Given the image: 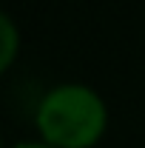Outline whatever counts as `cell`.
<instances>
[{
	"label": "cell",
	"instance_id": "cell-1",
	"mask_svg": "<svg viewBox=\"0 0 145 148\" xmlns=\"http://www.w3.org/2000/svg\"><path fill=\"white\" fill-rule=\"evenodd\" d=\"M34 125L54 148H94L108 128V106L83 83H63L37 103Z\"/></svg>",
	"mask_w": 145,
	"mask_h": 148
},
{
	"label": "cell",
	"instance_id": "cell-2",
	"mask_svg": "<svg viewBox=\"0 0 145 148\" xmlns=\"http://www.w3.org/2000/svg\"><path fill=\"white\" fill-rule=\"evenodd\" d=\"M20 54V29L17 23L0 9V74L12 69V63Z\"/></svg>",
	"mask_w": 145,
	"mask_h": 148
},
{
	"label": "cell",
	"instance_id": "cell-3",
	"mask_svg": "<svg viewBox=\"0 0 145 148\" xmlns=\"http://www.w3.org/2000/svg\"><path fill=\"white\" fill-rule=\"evenodd\" d=\"M12 148H54V145H49L43 140H26V143H17V145H12Z\"/></svg>",
	"mask_w": 145,
	"mask_h": 148
}]
</instances>
